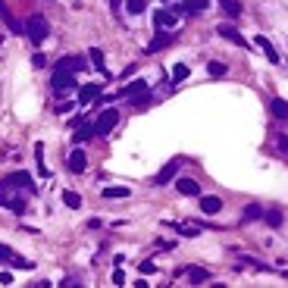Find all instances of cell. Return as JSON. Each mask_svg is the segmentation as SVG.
<instances>
[{"label":"cell","mask_w":288,"mask_h":288,"mask_svg":"<svg viewBox=\"0 0 288 288\" xmlns=\"http://www.w3.org/2000/svg\"><path fill=\"white\" fill-rule=\"evenodd\" d=\"M154 25H157V28H172V25H176V13L157 10V13H154Z\"/></svg>","instance_id":"ba28073f"},{"label":"cell","mask_w":288,"mask_h":288,"mask_svg":"<svg viewBox=\"0 0 288 288\" xmlns=\"http://www.w3.org/2000/svg\"><path fill=\"white\" fill-rule=\"evenodd\" d=\"M91 63H94L100 72H104V50H97V47H94V50H91Z\"/></svg>","instance_id":"484cf974"},{"label":"cell","mask_w":288,"mask_h":288,"mask_svg":"<svg viewBox=\"0 0 288 288\" xmlns=\"http://www.w3.org/2000/svg\"><path fill=\"white\" fill-rule=\"evenodd\" d=\"M179 166H182V160H172V163H166L160 172H157V185H166V182H169V179L179 172Z\"/></svg>","instance_id":"9c48e42d"},{"label":"cell","mask_w":288,"mask_h":288,"mask_svg":"<svg viewBox=\"0 0 288 288\" xmlns=\"http://www.w3.org/2000/svg\"><path fill=\"white\" fill-rule=\"evenodd\" d=\"M4 185H13V188H16V185H25V188H32V176H28V172H16V176H10Z\"/></svg>","instance_id":"9a60e30c"},{"label":"cell","mask_w":288,"mask_h":288,"mask_svg":"<svg viewBox=\"0 0 288 288\" xmlns=\"http://www.w3.org/2000/svg\"><path fill=\"white\" fill-rule=\"evenodd\" d=\"M169 41H172V35H166L163 28H160V35H157V38L151 41V47H148V50H151V53H157V50H163V47L169 44Z\"/></svg>","instance_id":"5bb4252c"},{"label":"cell","mask_w":288,"mask_h":288,"mask_svg":"<svg viewBox=\"0 0 288 288\" xmlns=\"http://www.w3.org/2000/svg\"><path fill=\"white\" fill-rule=\"evenodd\" d=\"M138 269H141V276H154V272H157V266H154L151 260H144V263H141Z\"/></svg>","instance_id":"f1b7e54d"},{"label":"cell","mask_w":288,"mask_h":288,"mask_svg":"<svg viewBox=\"0 0 288 288\" xmlns=\"http://www.w3.org/2000/svg\"><path fill=\"white\" fill-rule=\"evenodd\" d=\"M85 166H88L85 151H72V154H69V169H72V172H85Z\"/></svg>","instance_id":"30bf717a"},{"label":"cell","mask_w":288,"mask_h":288,"mask_svg":"<svg viewBox=\"0 0 288 288\" xmlns=\"http://www.w3.org/2000/svg\"><path fill=\"white\" fill-rule=\"evenodd\" d=\"M176 188H179V194H185V197H197V194H200V185H197L194 179H179Z\"/></svg>","instance_id":"52a82bcc"},{"label":"cell","mask_w":288,"mask_h":288,"mask_svg":"<svg viewBox=\"0 0 288 288\" xmlns=\"http://www.w3.org/2000/svg\"><path fill=\"white\" fill-rule=\"evenodd\" d=\"M7 263H10V266H19V269H35L32 260H25V257H16V254H10V257H7Z\"/></svg>","instance_id":"ac0fdd59"},{"label":"cell","mask_w":288,"mask_h":288,"mask_svg":"<svg viewBox=\"0 0 288 288\" xmlns=\"http://www.w3.org/2000/svg\"><path fill=\"white\" fill-rule=\"evenodd\" d=\"M272 116H276V119H285L288 116V107H285V100H272Z\"/></svg>","instance_id":"d6986e66"},{"label":"cell","mask_w":288,"mask_h":288,"mask_svg":"<svg viewBox=\"0 0 288 288\" xmlns=\"http://www.w3.org/2000/svg\"><path fill=\"white\" fill-rule=\"evenodd\" d=\"M182 79H188V66L176 63V66H172V82H182Z\"/></svg>","instance_id":"44dd1931"},{"label":"cell","mask_w":288,"mask_h":288,"mask_svg":"<svg viewBox=\"0 0 288 288\" xmlns=\"http://www.w3.org/2000/svg\"><path fill=\"white\" fill-rule=\"evenodd\" d=\"M207 69H210V76H223V72H226V66H223V63H210Z\"/></svg>","instance_id":"1f68e13d"},{"label":"cell","mask_w":288,"mask_h":288,"mask_svg":"<svg viewBox=\"0 0 288 288\" xmlns=\"http://www.w3.org/2000/svg\"><path fill=\"white\" fill-rule=\"evenodd\" d=\"M56 69L79 72V69H85V60H82V56H66V60H60V63H56Z\"/></svg>","instance_id":"8fae6325"},{"label":"cell","mask_w":288,"mask_h":288,"mask_svg":"<svg viewBox=\"0 0 288 288\" xmlns=\"http://www.w3.org/2000/svg\"><path fill=\"white\" fill-rule=\"evenodd\" d=\"M244 216H248V220H260V207H248V210H244Z\"/></svg>","instance_id":"f546056e"},{"label":"cell","mask_w":288,"mask_h":288,"mask_svg":"<svg viewBox=\"0 0 288 288\" xmlns=\"http://www.w3.org/2000/svg\"><path fill=\"white\" fill-rule=\"evenodd\" d=\"M197 197H200V210H204L207 216H216V213L223 210V200L216 197V194H197Z\"/></svg>","instance_id":"5b68a950"},{"label":"cell","mask_w":288,"mask_h":288,"mask_svg":"<svg viewBox=\"0 0 288 288\" xmlns=\"http://www.w3.org/2000/svg\"><path fill=\"white\" fill-rule=\"evenodd\" d=\"M207 7H210V0H185V4H179L176 10L188 13V16H197V13H204Z\"/></svg>","instance_id":"8992f818"},{"label":"cell","mask_w":288,"mask_h":288,"mask_svg":"<svg viewBox=\"0 0 288 288\" xmlns=\"http://www.w3.org/2000/svg\"><path fill=\"white\" fill-rule=\"evenodd\" d=\"M25 35H28V41H32V44H41V41L47 38V22L41 19V16H28V22H25Z\"/></svg>","instance_id":"6da1fadb"},{"label":"cell","mask_w":288,"mask_h":288,"mask_svg":"<svg viewBox=\"0 0 288 288\" xmlns=\"http://www.w3.org/2000/svg\"><path fill=\"white\" fill-rule=\"evenodd\" d=\"M32 63H35V66H44L47 60H44V53H35V56H32Z\"/></svg>","instance_id":"d6a6232c"},{"label":"cell","mask_w":288,"mask_h":288,"mask_svg":"<svg viewBox=\"0 0 288 288\" xmlns=\"http://www.w3.org/2000/svg\"><path fill=\"white\" fill-rule=\"evenodd\" d=\"M113 285H125V272L122 269H113Z\"/></svg>","instance_id":"4dcf8cb0"},{"label":"cell","mask_w":288,"mask_h":288,"mask_svg":"<svg viewBox=\"0 0 288 288\" xmlns=\"http://www.w3.org/2000/svg\"><path fill=\"white\" fill-rule=\"evenodd\" d=\"M282 223V213H269V226H279Z\"/></svg>","instance_id":"836d02e7"},{"label":"cell","mask_w":288,"mask_h":288,"mask_svg":"<svg viewBox=\"0 0 288 288\" xmlns=\"http://www.w3.org/2000/svg\"><path fill=\"white\" fill-rule=\"evenodd\" d=\"M0 16H4V19H7V25L13 28V32H16V28H19V22H16V19H13V16H10V10H7V4H0Z\"/></svg>","instance_id":"7402d4cb"},{"label":"cell","mask_w":288,"mask_h":288,"mask_svg":"<svg viewBox=\"0 0 288 288\" xmlns=\"http://www.w3.org/2000/svg\"><path fill=\"white\" fill-rule=\"evenodd\" d=\"M223 4H226L229 16H241V4H235V0H223Z\"/></svg>","instance_id":"d4e9b609"},{"label":"cell","mask_w":288,"mask_h":288,"mask_svg":"<svg viewBox=\"0 0 288 288\" xmlns=\"http://www.w3.org/2000/svg\"><path fill=\"white\" fill-rule=\"evenodd\" d=\"M0 204H4L7 210H13V213H25V197L10 194L7 188H0Z\"/></svg>","instance_id":"3957f363"},{"label":"cell","mask_w":288,"mask_h":288,"mask_svg":"<svg viewBox=\"0 0 288 288\" xmlns=\"http://www.w3.org/2000/svg\"><path fill=\"white\" fill-rule=\"evenodd\" d=\"M144 91H148V85H144L141 79H138V82H128L125 88H122V94H128V97H135V94H144Z\"/></svg>","instance_id":"2e32d148"},{"label":"cell","mask_w":288,"mask_h":288,"mask_svg":"<svg viewBox=\"0 0 288 288\" xmlns=\"http://www.w3.org/2000/svg\"><path fill=\"white\" fill-rule=\"evenodd\" d=\"M125 10L132 13V16H138V13L144 10V0H125Z\"/></svg>","instance_id":"603a6c76"},{"label":"cell","mask_w":288,"mask_h":288,"mask_svg":"<svg viewBox=\"0 0 288 288\" xmlns=\"http://www.w3.org/2000/svg\"><path fill=\"white\" fill-rule=\"evenodd\" d=\"M220 35H226L229 41H232V44H241V47H244V38H241V35L235 32L232 25H223V28H220Z\"/></svg>","instance_id":"e0dca14e"},{"label":"cell","mask_w":288,"mask_h":288,"mask_svg":"<svg viewBox=\"0 0 288 288\" xmlns=\"http://www.w3.org/2000/svg\"><path fill=\"white\" fill-rule=\"evenodd\" d=\"M257 47H260V50L266 53V60H269V63H279V53L272 50V44L266 41V35H257Z\"/></svg>","instance_id":"7c38bea8"},{"label":"cell","mask_w":288,"mask_h":288,"mask_svg":"<svg viewBox=\"0 0 288 288\" xmlns=\"http://www.w3.org/2000/svg\"><path fill=\"white\" fill-rule=\"evenodd\" d=\"M91 135H94V125H82L79 132H76V141H88Z\"/></svg>","instance_id":"cb8c5ba5"},{"label":"cell","mask_w":288,"mask_h":288,"mask_svg":"<svg viewBox=\"0 0 288 288\" xmlns=\"http://www.w3.org/2000/svg\"><path fill=\"white\" fill-rule=\"evenodd\" d=\"M72 85H76V79H72V72H66V69H56V72H53V91H56V94L69 91Z\"/></svg>","instance_id":"277c9868"},{"label":"cell","mask_w":288,"mask_h":288,"mask_svg":"<svg viewBox=\"0 0 288 288\" xmlns=\"http://www.w3.org/2000/svg\"><path fill=\"white\" fill-rule=\"evenodd\" d=\"M128 188H104V197H125Z\"/></svg>","instance_id":"83f0119b"},{"label":"cell","mask_w":288,"mask_h":288,"mask_svg":"<svg viewBox=\"0 0 288 288\" xmlns=\"http://www.w3.org/2000/svg\"><path fill=\"white\" fill-rule=\"evenodd\" d=\"M10 254H13V251L7 248V244H0V260H7V257H10Z\"/></svg>","instance_id":"e575fe53"},{"label":"cell","mask_w":288,"mask_h":288,"mask_svg":"<svg viewBox=\"0 0 288 288\" xmlns=\"http://www.w3.org/2000/svg\"><path fill=\"white\" fill-rule=\"evenodd\" d=\"M94 97H100V85H85L79 91V104H91Z\"/></svg>","instance_id":"4fadbf2b"},{"label":"cell","mask_w":288,"mask_h":288,"mask_svg":"<svg viewBox=\"0 0 288 288\" xmlns=\"http://www.w3.org/2000/svg\"><path fill=\"white\" fill-rule=\"evenodd\" d=\"M188 279L191 282H207V272L204 269H188Z\"/></svg>","instance_id":"4316f807"},{"label":"cell","mask_w":288,"mask_h":288,"mask_svg":"<svg viewBox=\"0 0 288 288\" xmlns=\"http://www.w3.org/2000/svg\"><path fill=\"white\" fill-rule=\"evenodd\" d=\"M63 204H66V207H72V210H76V207H82V197H79L76 191H63Z\"/></svg>","instance_id":"ffe728a7"},{"label":"cell","mask_w":288,"mask_h":288,"mask_svg":"<svg viewBox=\"0 0 288 288\" xmlns=\"http://www.w3.org/2000/svg\"><path fill=\"white\" fill-rule=\"evenodd\" d=\"M116 122H119V113L116 110H104L97 116V122H94V135H110L113 128H116Z\"/></svg>","instance_id":"7a4b0ae2"}]
</instances>
